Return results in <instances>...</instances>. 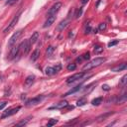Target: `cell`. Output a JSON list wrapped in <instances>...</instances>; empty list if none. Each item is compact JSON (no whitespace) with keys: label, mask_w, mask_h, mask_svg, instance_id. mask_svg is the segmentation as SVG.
<instances>
[{"label":"cell","mask_w":127,"mask_h":127,"mask_svg":"<svg viewBox=\"0 0 127 127\" xmlns=\"http://www.w3.org/2000/svg\"><path fill=\"white\" fill-rule=\"evenodd\" d=\"M54 51H55V48H54L53 46H50V47L47 49V51H46V56H47L48 58H50V57L53 55Z\"/></svg>","instance_id":"cell-19"},{"label":"cell","mask_w":127,"mask_h":127,"mask_svg":"<svg viewBox=\"0 0 127 127\" xmlns=\"http://www.w3.org/2000/svg\"><path fill=\"white\" fill-rule=\"evenodd\" d=\"M90 31H91V28H90V26H88V27L85 29L84 34H85V35H86V34H89V33H90Z\"/></svg>","instance_id":"cell-34"},{"label":"cell","mask_w":127,"mask_h":127,"mask_svg":"<svg viewBox=\"0 0 127 127\" xmlns=\"http://www.w3.org/2000/svg\"><path fill=\"white\" fill-rule=\"evenodd\" d=\"M67 70H74L76 68V64H69L67 66H66Z\"/></svg>","instance_id":"cell-26"},{"label":"cell","mask_w":127,"mask_h":127,"mask_svg":"<svg viewBox=\"0 0 127 127\" xmlns=\"http://www.w3.org/2000/svg\"><path fill=\"white\" fill-rule=\"evenodd\" d=\"M0 53H1V52H0Z\"/></svg>","instance_id":"cell-39"},{"label":"cell","mask_w":127,"mask_h":127,"mask_svg":"<svg viewBox=\"0 0 127 127\" xmlns=\"http://www.w3.org/2000/svg\"><path fill=\"white\" fill-rule=\"evenodd\" d=\"M126 67H127V64H126L125 63H123V64H119V65H117V66H115V67H112V68H111V70H112V71L117 72V71H120V70H124V69H126Z\"/></svg>","instance_id":"cell-13"},{"label":"cell","mask_w":127,"mask_h":127,"mask_svg":"<svg viewBox=\"0 0 127 127\" xmlns=\"http://www.w3.org/2000/svg\"><path fill=\"white\" fill-rule=\"evenodd\" d=\"M6 105H7V102H6V101H2V102H0V110H2Z\"/></svg>","instance_id":"cell-32"},{"label":"cell","mask_w":127,"mask_h":127,"mask_svg":"<svg viewBox=\"0 0 127 127\" xmlns=\"http://www.w3.org/2000/svg\"><path fill=\"white\" fill-rule=\"evenodd\" d=\"M67 21L66 20H64V21H63V22H61L60 24H59V26H58V29L60 30V31H62V30H64L66 26H67Z\"/></svg>","instance_id":"cell-22"},{"label":"cell","mask_w":127,"mask_h":127,"mask_svg":"<svg viewBox=\"0 0 127 127\" xmlns=\"http://www.w3.org/2000/svg\"><path fill=\"white\" fill-rule=\"evenodd\" d=\"M45 72H46V74H48V75H53V74L57 73V70H56L55 66H48V67H46Z\"/></svg>","instance_id":"cell-16"},{"label":"cell","mask_w":127,"mask_h":127,"mask_svg":"<svg viewBox=\"0 0 127 127\" xmlns=\"http://www.w3.org/2000/svg\"><path fill=\"white\" fill-rule=\"evenodd\" d=\"M105 61H106V58H102V57L95 58V59L91 60L89 63H87L86 64H84L83 67H82V69H83V70H89V69H91V68H93V67H95V66L100 65V64H103Z\"/></svg>","instance_id":"cell-1"},{"label":"cell","mask_w":127,"mask_h":127,"mask_svg":"<svg viewBox=\"0 0 127 127\" xmlns=\"http://www.w3.org/2000/svg\"><path fill=\"white\" fill-rule=\"evenodd\" d=\"M18 0H7V2H6V4L7 5H12V4H14V3H16Z\"/></svg>","instance_id":"cell-33"},{"label":"cell","mask_w":127,"mask_h":127,"mask_svg":"<svg viewBox=\"0 0 127 127\" xmlns=\"http://www.w3.org/2000/svg\"><path fill=\"white\" fill-rule=\"evenodd\" d=\"M20 109H21V107H20V106L13 107V108H9V109H7V110L2 114L1 118H6V117H9V116H12V115L16 114Z\"/></svg>","instance_id":"cell-7"},{"label":"cell","mask_w":127,"mask_h":127,"mask_svg":"<svg viewBox=\"0 0 127 127\" xmlns=\"http://www.w3.org/2000/svg\"><path fill=\"white\" fill-rule=\"evenodd\" d=\"M20 15H21V12H19L18 14H16V15L13 17V19L11 20V22L4 28V30H3V34H6V33L10 32V31L15 27V25L17 24V22H18V20H19V18H20Z\"/></svg>","instance_id":"cell-2"},{"label":"cell","mask_w":127,"mask_h":127,"mask_svg":"<svg viewBox=\"0 0 127 127\" xmlns=\"http://www.w3.org/2000/svg\"><path fill=\"white\" fill-rule=\"evenodd\" d=\"M31 43H30V41L29 40H24L19 46H20V50H22L23 52H24V54H28L29 53V51H30V48H31Z\"/></svg>","instance_id":"cell-8"},{"label":"cell","mask_w":127,"mask_h":127,"mask_svg":"<svg viewBox=\"0 0 127 127\" xmlns=\"http://www.w3.org/2000/svg\"><path fill=\"white\" fill-rule=\"evenodd\" d=\"M82 59H83V60H89V59H90V55H89V53L87 52V53L83 54V56H82Z\"/></svg>","instance_id":"cell-31"},{"label":"cell","mask_w":127,"mask_h":127,"mask_svg":"<svg viewBox=\"0 0 127 127\" xmlns=\"http://www.w3.org/2000/svg\"><path fill=\"white\" fill-rule=\"evenodd\" d=\"M22 33H23L22 30H18V31H16V32L11 36V38H10L9 41H8V47H9V48H12V47L16 44V42H17V41L19 40V38L21 37Z\"/></svg>","instance_id":"cell-3"},{"label":"cell","mask_w":127,"mask_h":127,"mask_svg":"<svg viewBox=\"0 0 127 127\" xmlns=\"http://www.w3.org/2000/svg\"><path fill=\"white\" fill-rule=\"evenodd\" d=\"M57 122H58V120H57V119H50V121L48 122L47 126H48V127H50V126H53V125H55Z\"/></svg>","instance_id":"cell-27"},{"label":"cell","mask_w":127,"mask_h":127,"mask_svg":"<svg viewBox=\"0 0 127 127\" xmlns=\"http://www.w3.org/2000/svg\"><path fill=\"white\" fill-rule=\"evenodd\" d=\"M40 57V50L39 49H36L33 53H32V56H31V61L32 62H36L38 60V58Z\"/></svg>","instance_id":"cell-15"},{"label":"cell","mask_w":127,"mask_h":127,"mask_svg":"<svg viewBox=\"0 0 127 127\" xmlns=\"http://www.w3.org/2000/svg\"><path fill=\"white\" fill-rule=\"evenodd\" d=\"M55 20H56V15H54V16H49L48 19L46 20L45 24L43 25V27H44V28H48V27H50V26L55 22Z\"/></svg>","instance_id":"cell-11"},{"label":"cell","mask_w":127,"mask_h":127,"mask_svg":"<svg viewBox=\"0 0 127 127\" xmlns=\"http://www.w3.org/2000/svg\"><path fill=\"white\" fill-rule=\"evenodd\" d=\"M87 1H88V0H81V3H82V4H85V3H87Z\"/></svg>","instance_id":"cell-38"},{"label":"cell","mask_w":127,"mask_h":127,"mask_svg":"<svg viewBox=\"0 0 127 127\" xmlns=\"http://www.w3.org/2000/svg\"><path fill=\"white\" fill-rule=\"evenodd\" d=\"M38 39H39V33L38 32H35V33H33V35L31 36V38H30V43L31 44H35L37 41H38Z\"/></svg>","instance_id":"cell-17"},{"label":"cell","mask_w":127,"mask_h":127,"mask_svg":"<svg viewBox=\"0 0 127 127\" xmlns=\"http://www.w3.org/2000/svg\"><path fill=\"white\" fill-rule=\"evenodd\" d=\"M61 8H62V3H61V2H57L56 4H54V5L49 9L47 16L49 17V16H54V15H56V14L60 11Z\"/></svg>","instance_id":"cell-4"},{"label":"cell","mask_w":127,"mask_h":127,"mask_svg":"<svg viewBox=\"0 0 127 127\" xmlns=\"http://www.w3.org/2000/svg\"><path fill=\"white\" fill-rule=\"evenodd\" d=\"M43 98H44V96H43V95H39V96L33 97V98H31V99L27 100V102H26V106L30 107V106L37 105V104H39V103H40V102L43 100Z\"/></svg>","instance_id":"cell-5"},{"label":"cell","mask_w":127,"mask_h":127,"mask_svg":"<svg viewBox=\"0 0 127 127\" xmlns=\"http://www.w3.org/2000/svg\"><path fill=\"white\" fill-rule=\"evenodd\" d=\"M85 103H86V99H85V98H80V99L77 100V102H76L77 106H82V105H84Z\"/></svg>","instance_id":"cell-25"},{"label":"cell","mask_w":127,"mask_h":127,"mask_svg":"<svg viewBox=\"0 0 127 127\" xmlns=\"http://www.w3.org/2000/svg\"><path fill=\"white\" fill-rule=\"evenodd\" d=\"M34 81H35V75L31 74V75H28V76L26 77L24 84H25V86H26V87H30V86L34 83Z\"/></svg>","instance_id":"cell-10"},{"label":"cell","mask_w":127,"mask_h":127,"mask_svg":"<svg viewBox=\"0 0 127 127\" xmlns=\"http://www.w3.org/2000/svg\"><path fill=\"white\" fill-rule=\"evenodd\" d=\"M80 88H81V84H79V85H76V86H75V87H73L72 89H70V90H68L67 92H65V93L63 95V97H65V96H67V95H69V94H72V93H74V92L78 91Z\"/></svg>","instance_id":"cell-14"},{"label":"cell","mask_w":127,"mask_h":127,"mask_svg":"<svg viewBox=\"0 0 127 127\" xmlns=\"http://www.w3.org/2000/svg\"><path fill=\"white\" fill-rule=\"evenodd\" d=\"M19 52H20V46H18V47L15 46V47L11 48V51L9 54V60H13L14 58H16L18 56Z\"/></svg>","instance_id":"cell-9"},{"label":"cell","mask_w":127,"mask_h":127,"mask_svg":"<svg viewBox=\"0 0 127 127\" xmlns=\"http://www.w3.org/2000/svg\"><path fill=\"white\" fill-rule=\"evenodd\" d=\"M117 44H118V40H115V41H112V42L108 43V47H113V46H115Z\"/></svg>","instance_id":"cell-30"},{"label":"cell","mask_w":127,"mask_h":127,"mask_svg":"<svg viewBox=\"0 0 127 127\" xmlns=\"http://www.w3.org/2000/svg\"><path fill=\"white\" fill-rule=\"evenodd\" d=\"M81 61H82V58H77V59H76V62H79V63H80Z\"/></svg>","instance_id":"cell-37"},{"label":"cell","mask_w":127,"mask_h":127,"mask_svg":"<svg viewBox=\"0 0 127 127\" xmlns=\"http://www.w3.org/2000/svg\"><path fill=\"white\" fill-rule=\"evenodd\" d=\"M126 83H127V74L123 75V76L121 77V79L119 80V85H120V86H125Z\"/></svg>","instance_id":"cell-20"},{"label":"cell","mask_w":127,"mask_h":127,"mask_svg":"<svg viewBox=\"0 0 127 127\" xmlns=\"http://www.w3.org/2000/svg\"><path fill=\"white\" fill-rule=\"evenodd\" d=\"M67 105H68V104H67V102H66L65 100H64V101H61V102L57 103L56 105H54V106L50 107V109H54V108H57V109H62V108L66 107Z\"/></svg>","instance_id":"cell-12"},{"label":"cell","mask_w":127,"mask_h":127,"mask_svg":"<svg viewBox=\"0 0 127 127\" xmlns=\"http://www.w3.org/2000/svg\"><path fill=\"white\" fill-rule=\"evenodd\" d=\"M126 93H124V94H122V96L120 97V98H118V100L116 101V103L117 104H122V103H124L125 101H126Z\"/></svg>","instance_id":"cell-24"},{"label":"cell","mask_w":127,"mask_h":127,"mask_svg":"<svg viewBox=\"0 0 127 127\" xmlns=\"http://www.w3.org/2000/svg\"><path fill=\"white\" fill-rule=\"evenodd\" d=\"M102 51H103V47H102V46H100V45L94 46V49H93L94 54H100Z\"/></svg>","instance_id":"cell-23"},{"label":"cell","mask_w":127,"mask_h":127,"mask_svg":"<svg viewBox=\"0 0 127 127\" xmlns=\"http://www.w3.org/2000/svg\"><path fill=\"white\" fill-rule=\"evenodd\" d=\"M114 112H107V113H105V114H102V115H100V116H98L96 119H97V121H102V120H104V119H106L108 116H110V115H112Z\"/></svg>","instance_id":"cell-18"},{"label":"cell","mask_w":127,"mask_h":127,"mask_svg":"<svg viewBox=\"0 0 127 127\" xmlns=\"http://www.w3.org/2000/svg\"><path fill=\"white\" fill-rule=\"evenodd\" d=\"M102 88H103L104 90H109V89H110V87H109L108 85H106V84H104V85H102Z\"/></svg>","instance_id":"cell-36"},{"label":"cell","mask_w":127,"mask_h":127,"mask_svg":"<svg viewBox=\"0 0 127 127\" xmlns=\"http://www.w3.org/2000/svg\"><path fill=\"white\" fill-rule=\"evenodd\" d=\"M84 74H85V72H78V73H75V74L69 76V77L66 79V83H67V84H70V83H72V82H75V81H77L78 79H81Z\"/></svg>","instance_id":"cell-6"},{"label":"cell","mask_w":127,"mask_h":127,"mask_svg":"<svg viewBox=\"0 0 127 127\" xmlns=\"http://www.w3.org/2000/svg\"><path fill=\"white\" fill-rule=\"evenodd\" d=\"M80 15H81V9L77 11V13L75 14V18H78V17H80Z\"/></svg>","instance_id":"cell-35"},{"label":"cell","mask_w":127,"mask_h":127,"mask_svg":"<svg viewBox=\"0 0 127 127\" xmlns=\"http://www.w3.org/2000/svg\"><path fill=\"white\" fill-rule=\"evenodd\" d=\"M102 100H103L102 97H96V98H94V99L91 101V103H92V105L97 106V105H99V104L102 102Z\"/></svg>","instance_id":"cell-21"},{"label":"cell","mask_w":127,"mask_h":127,"mask_svg":"<svg viewBox=\"0 0 127 127\" xmlns=\"http://www.w3.org/2000/svg\"><path fill=\"white\" fill-rule=\"evenodd\" d=\"M98 30H99V31H104V30H106V24H105V23H100L99 26H98Z\"/></svg>","instance_id":"cell-28"},{"label":"cell","mask_w":127,"mask_h":127,"mask_svg":"<svg viewBox=\"0 0 127 127\" xmlns=\"http://www.w3.org/2000/svg\"><path fill=\"white\" fill-rule=\"evenodd\" d=\"M29 119H30V118H27L26 120H23V121H21V122L17 123L16 125H17V126H22V125H25V124H27V122L29 121Z\"/></svg>","instance_id":"cell-29"}]
</instances>
